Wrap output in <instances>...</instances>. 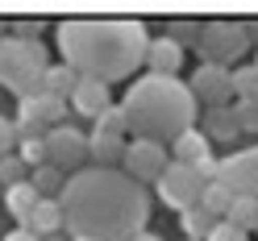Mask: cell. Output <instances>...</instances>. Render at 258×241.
Returning <instances> with one entry per match:
<instances>
[{"mask_svg":"<svg viewBox=\"0 0 258 241\" xmlns=\"http://www.w3.org/2000/svg\"><path fill=\"white\" fill-rule=\"evenodd\" d=\"M62 229L88 241H134L146 233L150 220V196L146 187L134 183L125 171L88 167L67 179L58 196Z\"/></svg>","mask_w":258,"mask_h":241,"instance_id":"1","label":"cell"},{"mask_svg":"<svg viewBox=\"0 0 258 241\" xmlns=\"http://www.w3.org/2000/svg\"><path fill=\"white\" fill-rule=\"evenodd\" d=\"M54 46L79 79L112 88L146 67L150 34L138 17H71L54 29Z\"/></svg>","mask_w":258,"mask_h":241,"instance_id":"2","label":"cell"},{"mask_svg":"<svg viewBox=\"0 0 258 241\" xmlns=\"http://www.w3.org/2000/svg\"><path fill=\"white\" fill-rule=\"evenodd\" d=\"M121 108H125L129 133L142 137V141L171 146L175 137L196 129V96L175 75H150L146 71L142 79L129 84Z\"/></svg>","mask_w":258,"mask_h":241,"instance_id":"3","label":"cell"},{"mask_svg":"<svg viewBox=\"0 0 258 241\" xmlns=\"http://www.w3.org/2000/svg\"><path fill=\"white\" fill-rule=\"evenodd\" d=\"M46 71H50V50L42 42H25L13 34L0 38V88H9L17 100L42 92Z\"/></svg>","mask_w":258,"mask_h":241,"instance_id":"4","label":"cell"},{"mask_svg":"<svg viewBox=\"0 0 258 241\" xmlns=\"http://www.w3.org/2000/svg\"><path fill=\"white\" fill-rule=\"evenodd\" d=\"M196 50H200V62H213V67H225V71H233L241 67V58H246L254 50V42L246 34V21H204V34L196 42Z\"/></svg>","mask_w":258,"mask_h":241,"instance_id":"5","label":"cell"},{"mask_svg":"<svg viewBox=\"0 0 258 241\" xmlns=\"http://www.w3.org/2000/svg\"><path fill=\"white\" fill-rule=\"evenodd\" d=\"M42 141H46V163H50L54 171H62L67 179L79 175V171H88L92 146H88V133L84 129H75V125H54Z\"/></svg>","mask_w":258,"mask_h":241,"instance_id":"6","label":"cell"},{"mask_svg":"<svg viewBox=\"0 0 258 241\" xmlns=\"http://www.w3.org/2000/svg\"><path fill=\"white\" fill-rule=\"evenodd\" d=\"M67 100H58V96H46V92H38V96H25V100L17 104V141L21 137H46L54 129V125H62L67 121Z\"/></svg>","mask_w":258,"mask_h":241,"instance_id":"7","label":"cell"},{"mask_svg":"<svg viewBox=\"0 0 258 241\" xmlns=\"http://www.w3.org/2000/svg\"><path fill=\"white\" fill-rule=\"evenodd\" d=\"M154 187H158V200H163L167 208H175L179 216L187 212V208H200V200H204V179L196 175V167L171 163Z\"/></svg>","mask_w":258,"mask_h":241,"instance_id":"8","label":"cell"},{"mask_svg":"<svg viewBox=\"0 0 258 241\" xmlns=\"http://www.w3.org/2000/svg\"><path fill=\"white\" fill-rule=\"evenodd\" d=\"M167 167H171V150H167V146H158V141H142V137H129V141H125L121 171H125L134 183H158Z\"/></svg>","mask_w":258,"mask_h":241,"instance_id":"9","label":"cell"},{"mask_svg":"<svg viewBox=\"0 0 258 241\" xmlns=\"http://www.w3.org/2000/svg\"><path fill=\"white\" fill-rule=\"evenodd\" d=\"M187 88H191V96H196V104H204V108H229V100H233L229 71L213 67V62H200L196 75L187 79Z\"/></svg>","mask_w":258,"mask_h":241,"instance_id":"10","label":"cell"},{"mask_svg":"<svg viewBox=\"0 0 258 241\" xmlns=\"http://www.w3.org/2000/svg\"><path fill=\"white\" fill-rule=\"evenodd\" d=\"M221 183L233 196H254L258 200V146H246L229 158H221Z\"/></svg>","mask_w":258,"mask_h":241,"instance_id":"11","label":"cell"},{"mask_svg":"<svg viewBox=\"0 0 258 241\" xmlns=\"http://www.w3.org/2000/svg\"><path fill=\"white\" fill-rule=\"evenodd\" d=\"M71 112H79V117H88V121H96L104 108H112V96H108V88L104 84H92V79H79V88H75V96H71Z\"/></svg>","mask_w":258,"mask_h":241,"instance_id":"12","label":"cell"},{"mask_svg":"<svg viewBox=\"0 0 258 241\" xmlns=\"http://www.w3.org/2000/svg\"><path fill=\"white\" fill-rule=\"evenodd\" d=\"M146 67H150V75H175V79H179V67H183V46H175L167 34H163V38H150Z\"/></svg>","mask_w":258,"mask_h":241,"instance_id":"13","label":"cell"},{"mask_svg":"<svg viewBox=\"0 0 258 241\" xmlns=\"http://www.w3.org/2000/svg\"><path fill=\"white\" fill-rule=\"evenodd\" d=\"M167 150H171V163H179V167H200L204 158H213V141H208L200 129H187L183 137H175Z\"/></svg>","mask_w":258,"mask_h":241,"instance_id":"14","label":"cell"},{"mask_svg":"<svg viewBox=\"0 0 258 241\" xmlns=\"http://www.w3.org/2000/svg\"><path fill=\"white\" fill-rule=\"evenodd\" d=\"M21 229H29L38 241H54V233L62 229V208H58V200H38Z\"/></svg>","mask_w":258,"mask_h":241,"instance_id":"15","label":"cell"},{"mask_svg":"<svg viewBox=\"0 0 258 241\" xmlns=\"http://www.w3.org/2000/svg\"><path fill=\"white\" fill-rule=\"evenodd\" d=\"M88 146L96 167L104 171H121V158H125V137H108V133H88Z\"/></svg>","mask_w":258,"mask_h":241,"instance_id":"16","label":"cell"},{"mask_svg":"<svg viewBox=\"0 0 258 241\" xmlns=\"http://www.w3.org/2000/svg\"><path fill=\"white\" fill-rule=\"evenodd\" d=\"M200 133H204L208 141H225V146L241 137V129H237V121H233V112H229V108H208V112H204V129H200Z\"/></svg>","mask_w":258,"mask_h":241,"instance_id":"17","label":"cell"},{"mask_svg":"<svg viewBox=\"0 0 258 241\" xmlns=\"http://www.w3.org/2000/svg\"><path fill=\"white\" fill-rule=\"evenodd\" d=\"M75 88H79V75L67 67V62H50V71H46V79H42V92L58 96V100H71Z\"/></svg>","mask_w":258,"mask_h":241,"instance_id":"18","label":"cell"},{"mask_svg":"<svg viewBox=\"0 0 258 241\" xmlns=\"http://www.w3.org/2000/svg\"><path fill=\"white\" fill-rule=\"evenodd\" d=\"M29 187H34L42 200H58L62 187H67V175L54 171L50 163H46V167H38V171H29Z\"/></svg>","mask_w":258,"mask_h":241,"instance_id":"19","label":"cell"},{"mask_svg":"<svg viewBox=\"0 0 258 241\" xmlns=\"http://www.w3.org/2000/svg\"><path fill=\"white\" fill-rule=\"evenodd\" d=\"M179 224H183V241H208V233L217 229V216L208 208H187Z\"/></svg>","mask_w":258,"mask_h":241,"instance_id":"20","label":"cell"},{"mask_svg":"<svg viewBox=\"0 0 258 241\" xmlns=\"http://www.w3.org/2000/svg\"><path fill=\"white\" fill-rule=\"evenodd\" d=\"M225 220H229L233 229H241V233H258V200L254 196H233Z\"/></svg>","mask_w":258,"mask_h":241,"instance_id":"21","label":"cell"},{"mask_svg":"<svg viewBox=\"0 0 258 241\" xmlns=\"http://www.w3.org/2000/svg\"><path fill=\"white\" fill-rule=\"evenodd\" d=\"M38 200H42V196H38L29 183H17V187H9V191H5V208H9V212L17 216L21 224L29 220V212H34V204H38Z\"/></svg>","mask_w":258,"mask_h":241,"instance_id":"22","label":"cell"},{"mask_svg":"<svg viewBox=\"0 0 258 241\" xmlns=\"http://www.w3.org/2000/svg\"><path fill=\"white\" fill-rule=\"evenodd\" d=\"M229 84H233V100H258V67H254V62L233 67L229 71Z\"/></svg>","mask_w":258,"mask_h":241,"instance_id":"23","label":"cell"},{"mask_svg":"<svg viewBox=\"0 0 258 241\" xmlns=\"http://www.w3.org/2000/svg\"><path fill=\"white\" fill-rule=\"evenodd\" d=\"M200 34H204V21H196V17H171L167 21V38L175 46H196Z\"/></svg>","mask_w":258,"mask_h":241,"instance_id":"24","label":"cell"},{"mask_svg":"<svg viewBox=\"0 0 258 241\" xmlns=\"http://www.w3.org/2000/svg\"><path fill=\"white\" fill-rule=\"evenodd\" d=\"M229 204H233V191L225 187L221 179H217V183H204V200H200V208H208L217 220H225V216H229Z\"/></svg>","mask_w":258,"mask_h":241,"instance_id":"25","label":"cell"},{"mask_svg":"<svg viewBox=\"0 0 258 241\" xmlns=\"http://www.w3.org/2000/svg\"><path fill=\"white\" fill-rule=\"evenodd\" d=\"M92 133H108V137H129V121H125V108H121V104L104 108L100 117H96V129H92Z\"/></svg>","mask_w":258,"mask_h":241,"instance_id":"26","label":"cell"},{"mask_svg":"<svg viewBox=\"0 0 258 241\" xmlns=\"http://www.w3.org/2000/svg\"><path fill=\"white\" fill-rule=\"evenodd\" d=\"M17 183H29V167L21 163L17 154H9V158H0V187H17Z\"/></svg>","mask_w":258,"mask_h":241,"instance_id":"27","label":"cell"},{"mask_svg":"<svg viewBox=\"0 0 258 241\" xmlns=\"http://www.w3.org/2000/svg\"><path fill=\"white\" fill-rule=\"evenodd\" d=\"M17 158H21L29 171L46 167V141H42V137H21V141H17Z\"/></svg>","mask_w":258,"mask_h":241,"instance_id":"28","label":"cell"},{"mask_svg":"<svg viewBox=\"0 0 258 241\" xmlns=\"http://www.w3.org/2000/svg\"><path fill=\"white\" fill-rule=\"evenodd\" d=\"M229 112H233L241 133H258V100H233Z\"/></svg>","mask_w":258,"mask_h":241,"instance_id":"29","label":"cell"},{"mask_svg":"<svg viewBox=\"0 0 258 241\" xmlns=\"http://www.w3.org/2000/svg\"><path fill=\"white\" fill-rule=\"evenodd\" d=\"M42 29H46V17H17V21H9V34L25 38V42H38Z\"/></svg>","mask_w":258,"mask_h":241,"instance_id":"30","label":"cell"},{"mask_svg":"<svg viewBox=\"0 0 258 241\" xmlns=\"http://www.w3.org/2000/svg\"><path fill=\"white\" fill-rule=\"evenodd\" d=\"M9 154H17V125L0 117V158H9Z\"/></svg>","mask_w":258,"mask_h":241,"instance_id":"31","label":"cell"},{"mask_svg":"<svg viewBox=\"0 0 258 241\" xmlns=\"http://www.w3.org/2000/svg\"><path fill=\"white\" fill-rule=\"evenodd\" d=\"M208 241H250V233H241V229H233L229 220H217V229L208 233Z\"/></svg>","mask_w":258,"mask_h":241,"instance_id":"32","label":"cell"},{"mask_svg":"<svg viewBox=\"0 0 258 241\" xmlns=\"http://www.w3.org/2000/svg\"><path fill=\"white\" fill-rule=\"evenodd\" d=\"M5 241H38V237H34V233H29V229H17V233H9Z\"/></svg>","mask_w":258,"mask_h":241,"instance_id":"33","label":"cell"},{"mask_svg":"<svg viewBox=\"0 0 258 241\" xmlns=\"http://www.w3.org/2000/svg\"><path fill=\"white\" fill-rule=\"evenodd\" d=\"M246 34H250V42L258 46V17H250V21H246Z\"/></svg>","mask_w":258,"mask_h":241,"instance_id":"34","label":"cell"},{"mask_svg":"<svg viewBox=\"0 0 258 241\" xmlns=\"http://www.w3.org/2000/svg\"><path fill=\"white\" fill-rule=\"evenodd\" d=\"M134 241H163V237H158V233H150V229H146V233H138Z\"/></svg>","mask_w":258,"mask_h":241,"instance_id":"35","label":"cell"},{"mask_svg":"<svg viewBox=\"0 0 258 241\" xmlns=\"http://www.w3.org/2000/svg\"><path fill=\"white\" fill-rule=\"evenodd\" d=\"M5 34H9V21H5V17H0V38H5Z\"/></svg>","mask_w":258,"mask_h":241,"instance_id":"36","label":"cell"},{"mask_svg":"<svg viewBox=\"0 0 258 241\" xmlns=\"http://www.w3.org/2000/svg\"><path fill=\"white\" fill-rule=\"evenodd\" d=\"M250 62H254V67H258V46H254V58H250Z\"/></svg>","mask_w":258,"mask_h":241,"instance_id":"37","label":"cell"},{"mask_svg":"<svg viewBox=\"0 0 258 241\" xmlns=\"http://www.w3.org/2000/svg\"><path fill=\"white\" fill-rule=\"evenodd\" d=\"M75 241H88V237H75Z\"/></svg>","mask_w":258,"mask_h":241,"instance_id":"38","label":"cell"},{"mask_svg":"<svg viewBox=\"0 0 258 241\" xmlns=\"http://www.w3.org/2000/svg\"><path fill=\"white\" fill-rule=\"evenodd\" d=\"M54 241H58V237H54Z\"/></svg>","mask_w":258,"mask_h":241,"instance_id":"39","label":"cell"}]
</instances>
